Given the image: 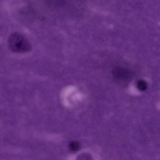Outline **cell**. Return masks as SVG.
Masks as SVG:
<instances>
[{
  "mask_svg": "<svg viewBox=\"0 0 160 160\" xmlns=\"http://www.w3.org/2000/svg\"><path fill=\"white\" fill-rule=\"evenodd\" d=\"M138 89L141 91H145L147 88V84L144 81L141 80H139L137 83Z\"/></svg>",
  "mask_w": 160,
  "mask_h": 160,
  "instance_id": "cell-4",
  "label": "cell"
},
{
  "mask_svg": "<svg viewBox=\"0 0 160 160\" xmlns=\"http://www.w3.org/2000/svg\"><path fill=\"white\" fill-rule=\"evenodd\" d=\"M77 160H92L91 156L87 153H82L79 155Z\"/></svg>",
  "mask_w": 160,
  "mask_h": 160,
  "instance_id": "cell-6",
  "label": "cell"
},
{
  "mask_svg": "<svg viewBox=\"0 0 160 160\" xmlns=\"http://www.w3.org/2000/svg\"><path fill=\"white\" fill-rule=\"evenodd\" d=\"M115 76L118 79H126L129 76V73L126 70L122 68L116 69L114 72Z\"/></svg>",
  "mask_w": 160,
  "mask_h": 160,
  "instance_id": "cell-3",
  "label": "cell"
},
{
  "mask_svg": "<svg viewBox=\"0 0 160 160\" xmlns=\"http://www.w3.org/2000/svg\"><path fill=\"white\" fill-rule=\"evenodd\" d=\"M8 43L9 49L15 53L27 52L31 49L29 41L21 34L18 32H13L10 35Z\"/></svg>",
  "mask_w": 160,
  "mask_h": 160,
  "instance_id": "cell-1",
  "label": "cell"
},
{
  "mask_svg": "<svg viewBox=\"0 0 160 160\" xmlns=\"http://www.w3.org/2000/svg\"><path fill=\"white\" fill-rule=\"evenodd\" d=\"M62 103L67 108H70L82 100L83 95L76 87L69 86L62 90L61 93Z\"/></svg>",
  "mask_w": 160,
  "mask_h": 160,
  "instance_id": "cell-2",
  "label": "cell"
},
{
  "mask_svg": "<svg viewBox=\"0 0 160 160\" xmlns=\"http://www.w3.org/2000/svg\"><path fill=\"white\" fill-rule=\"evenodd\" d=\"M69 148L72 152H75L79 149L80 145L79 143L76 141L71 142L69 144Z\"/></svg>",
  "mask_w": 160,
  "mask_h": 160,
  "instance_id": "cell-5",
  "label": "cell"
}]
</instances>
